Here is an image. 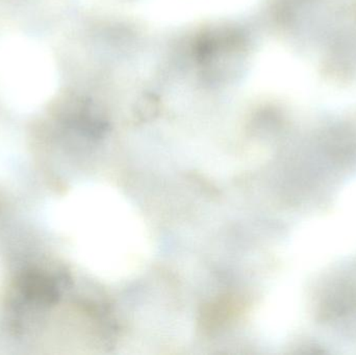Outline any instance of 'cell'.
I'll list each match as a JSON object with an SVG mask.
<instances>
[{"label": "cell", "mask_w": 356, "mask_h": 355, "mask_svg": "<svg viewBox=\"0 0 356 355\" xmlns=\"http://www.w3.org/2000/svg\"><path fill=\"white\" fill-rule=\"evenodd\" d=\"M48 222L86 272L104 283H122L145 270L152 238L139 208L117 188L79 183L52 201Z\"/></svg>", "instance_id": "1"}]
</instances>
